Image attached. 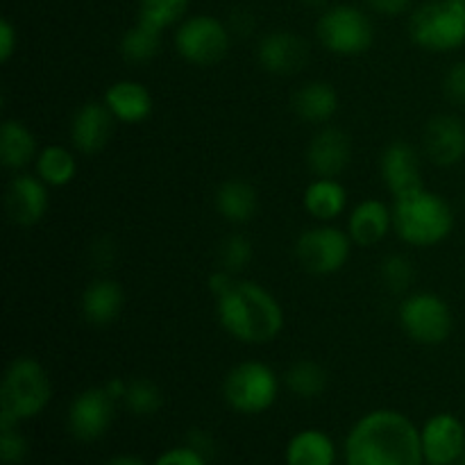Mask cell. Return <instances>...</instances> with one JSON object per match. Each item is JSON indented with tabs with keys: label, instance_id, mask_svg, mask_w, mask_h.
Here are the masks:
<instances>
[{
	"label": "cell",
	"instance_id": "obj_1",
	"mask_svg": "<svg viewBox=\"0 0 465 465\" xmlns=\"http://www.w3.org/2000/svg\"><path fill=\"white\" fill-rule=\"evenodd\" d=\"M348 465H422L420 431L404 413L371 411L350 430L345 440Z\"/></svg>",
	"mask_w": 465,
	"mask_h": 465
},
{
	"label": "cell",
	"instance_id": "obj_2",
	"mask_svg": "<svg viewBox=\"0 0 465 465\" xmlns=\"http://www.w3.org/2000/svg\"><path fill=\"white\" fill-rule=\"evenodd\" d=\"M216 316L227 334L248 345L271 343L284 330L280 300L257 282H236L230 293L216 300Z\"/></svg>",
	"mask_w": 465,
	"mask_h": 465
},
{
	"label": "cell",
	"instance_id": "obj_3",
	"mask_svg": "<svg viewBox=\"0 0 465 465\" xmlns=\"http://www.w3.org/2000/svg\"><path fill=\"white\" fill-rule=\"evenodd\" d=\"M393 230L413 248H431L452 234L454 212L445 198L425 186L400 195L393 203Z\"/></svg>",
	"mask_w": 465,
	"mask_h": 465
},
{
	"label": "cell",
	"instance_id": "obj_4",
	"mask_svg": "<svg viewBox=\"0 0 465 465\" xmlns=\"http://www.w3.org/2000/svg\"><path fill=\"white\" fill-rule=\"evenodd\" d=\"M50 398L53 384L45 368L35 357H16L5 371L0 386V427L39 416Z\"/></svg>",
	"mask_w": 465,
	"mask_h": 465
},
{
	"label": "cell",
	"instance_id": "obj_5",
	"mask_svg": "<svg viewBox=\"0 0 465 465\" xmlns=\"http://www.w3.org/2000/svg\"><path fill=\"white\" fill-rule=\"evenodd\" d=\"M413 44L430 53H450L465 44V0H427L409 21Z\"/></svg>",
	"mask_w": 465,
	"mask_h": 465
},
{
	"label": "cell",
	"instance_id": "obj_6",
	"mask_svg": "<svg viewBox=\"0 0 465 465\" xmlns=\"http://www.w3.org/2000/svg\"><path fill=\"white\" fill-rule=\"evenodd\" d=\"M280 395V377L263 361H241L223 381V398L234 411L257 416L271 409Z\"/></svg>",
	"mask_w": 465,
	"mask_h": 465
},
{
	"label": "cell",
	"instance_id": "obj_7",
	"mask_svg": "<svg viewBox=\"0 0 465 465\" xmlns=\"http://www.w3.org/2000/svg\"><path fill=\"white\" fill-rule=\"evenodd\" d=\"M316 35L322 48L339 57H357L372 45L375 27L371 16L354 5H331L321 14Z\"/></svg>",
	"mask_w": 465,
	"mask_h": 465
},
{
	"label": "cell",
	"instance_id": "obj_8",
	"mask_svg": "<svg viewBox=\"0 0 465 465\" xmlns=\"http://www.w3.org/2000/svg\"><path fill=\"white\" fill-rule=\"evenodd\" d=\"M400 327L411 341L420 345H440L450 339L454 327L450 304L440 295L411 293L400 304Z\"/></svg>",
	"mask_w": 465,
	"mask_h": 465
},
{
	"label": "cell",
	"instance_id": "obj_9",
	"mask_svg": "<svg viewBox=\"0 0 465 465\" xmlns=\"http://www.w3.org/2000/svg\"><path fill=\"white\" fill-rule=\"evenodd\" d=\"M230 27L212 14L184 18L175 30V50L182 59L195 66L218 64L230 50Z\"/></svg>",
	"mask_w": 465,
	"mask_h": 465
},
{
	"label": "cell",
	"instance_id": "obj_10",
	"mask_svg": "<svg viewBox=\"0 0 465 465\" xmlns=\"http://www.w3.org/2000/svg\"><path fill=\"white\" fill-rule=\"evenodd\" d=\"M352 239L339 227L318 225L304 230L295 241V259L312 275H334L348 263Z\"/></svg>",
	"mask_w": 465,
	"mask_h": 465
},
{
	"label": "cell",
	"instance_id": "obj_11",
	"mask_svg": "<svg viewBox=\"0 0 465 465\" xmlns=\"http://www.w3.org/2000/svg\"><path fill=\"white\" fill-rule=\"evenodd\" d=\"M116 404L118 402L107 393L104 386L82 391L68 407V431L77 440H84V443L98 440L100 436L107 434Z\"/></svg>",
	"mask_w": 465,
	"mask_h": 465
},
{
	"label": "cell",
	"instance_id": "obj_12",
	"mask_svg": "<svg viewBox=\"0 0 465 465\" xmlns=\"http://www.w3.org/2000/svg\"><path fill=\"white\" fill-rule=\"evenodd\" d=\"M422 454L430 465H452L465 454V427L452 413H436L420 430Z\"/></svg>",
	"mask_w": 465,
	"mask_h": 465
},
{
	"label": "cell",
	"instance_id": "obj_13",
	"mask_svg": "<svg viewBox=\"0 0 465 465\" xmlns=\"http://www.w3.org/2000/svg\"><path fill=\"white\" fill-rule=\"evenodd\" d=\"M48 184L39 180L36 175H21L12 177L5 191V209H7L12 223L21 227H32L45 216L48 212Z\"/></svg>",
	"mask_w": 465,
	"mask_h": 465
},
{
	"label": "cell",
	"instance_id": "obj_14",
	"mask_svg": "<svg viewBox=\"0 0 465 465\" xmlns=\"http://www.w3.org/2000/svg\"><path fill=\"white\" fill-rule=\"evenodd\" d=\"M380 171L381 180H384L386 189L393 193V198L425 186L422 184L420 159H418L416 148L407 141H393V143L386 145L380 159Z\"/></svg>",
	"mask_w": 465,
	"mask_h": 465
},
{
	"label": "cell",
	"instance_id": "obj_15",
	"mask_svg": "<svg viewBox=\"0 0 465 465\" xmlns=\"http://www.w3.org/2000/svg\"><path fill=\"white\" fill-rule=\"evenodd\" d=\"M425 154L436 166L450 168L457 166L465 157V125L461 118L452 114H440L434 116L425 127L422 136Z\"/></svg>",
	"mask_w": 465,
	"mask_h": 465
},
{
	"label": "cell",
	"instance_id": "obj_16",
	"mask_svg": "<svg viewBox=\"0 0 465 465\" xmlns=\"http://www.w3.org/2000/svg\"><path fill=\"white\" fill-rule=\"evenodd\" d=\"M257 57L259 64L272 75H293L307 64L309 48L295 32L275 30L259 41Z\"/></svg>",
	"mask_w": 465,
	"mask_h": 465
},
{
	"label": "cell",
	"instance_id": "obj_17",
	"mask_svg": "<svg viewBox=\"0 0 465 465\" xmlns=\"http://www.w3.org/2000/svg\"><path fill=\"white\" fill-rule=\"evenodd\" d=\"M352 159V141L339 127H322L307 150V166L316 177H339Z\"/></svg>",
	"mask_w": 465,
	"mask_h": 465
},
{
	"label": "cell",
	"instance_id": "obj_18",
	"mask_svg": "<svg viewBox=\"0 0 465 465\" xmlns=\"http://www.w3.org/2000/svg\"><path fill=\"white\" fill-rule=\"evenodd\" d=\"M114 114L104 103H86L73 114L71 141L77 153L95 154L109 143L114 132Z\"/></svg>",
	"mask_w": 465,
	"mask_h": 465
},
{
	"label": "cell",
	"instance_id": "obj_19",
	"mask_svg": "<svg viewBox=\"0 0 465 465\" xmlns=\"http://www.w3.org/2000/svg\"><path fill=\"white\" fill-rule=\"evenodd\" d=\"M391 230H393V207L375 198L359 203L348 218L350 239L363 248L381 243Z\"/></svg>",
	"mask_w": 465,
	"mask_h": 465
},
{
	"label": "cell",
	"instance_id": "obj_20",
	"mask_svg": "<svg viewBox=\"0 0 465 465\" xmlns=\"http://www.w3.org/2000/svg\"><path fill=\"white\" fill-rule=\"evenodd\" d=\"M103 103L114 114L116 123L136 125L153 114V94L136 80H118L104 91Z\"/></svg>",
	"mask_w": 465,
	"mask_h": 465
},
{
	"label": "cell",
	"instance_id": "obj_21",
	"mask_svg": "<svg viewBox=\"0 0 465 465\" xmlns=\"http://www.w3.org/2000/svg\"><path fill=\"white\" fill-rule=\"evenodd\" d=\"M123 304H125V293L116 280L100 277L94 280L82 293V316L89 325L107 327L121 316Z\"/></svg>",
	"mask_w": 465,
	"mask_h": 465
},
{
	"label": "cell",
	"instance_id": "obj_22",
	"mask_svg": "<svg viewBox=\"0 0 465 465\" xmlns=\"http://www.w3.org/2000/svg\"><path fill=\"white\" fill-rule=\"evenodd\" d=\"M213 204L221 218H225L232 225H243V223L252 221L259 207V195L250 182L241 180V177H230L223 182L213 195Z\"/></svg>",
	"mask_w": 465,
	"mask_h": 465
},
{
	"label": "cell",
	"instance_id": "obj_23",
	"mask_svg": "<svg viewBox=\"0 0 465 465\" xmlns=\"http://www.w3.org/2000/svg\"><path fill=\"white\" fill-rule=\"evenodd\" d=\"M302 204L309 216L321 223L336 221L348 207V189L339 182V177H316L304 189Z\"/></svg>",
	"mask_w": 465,
	"mask_h": 465
},
{
	"label": "cell",
	"instance_id": "obj_24",
	"mask_svg": "<svg viewBox=\"0 0 465 465\" xmlns=\"http://www.w3.org/2000/svg\"><path fill=\"white\" fill-rule=\"evenodd\" d=\"M339 109V94L330 82L312 80L293 94V112L304 123H327Z\"/></svg>",
	"mask_w": 465,
	"mask_h": 465
},
{
	"label": "cell",
	"instance_id": "obj_25",
	"mask_svg": "<svg viewBox=\"0 0 465 465\" xmlns=\"http://www.w3.org/2000/svg\"><path fill=\"white\" fill-rule=\"evenodd\" d=\"M39 154L36 136L21 121H5L0 127V162L9 171H23Z\"/></svg>",
	"mask_w": 465,
	"mask_h": 465
},
{
	"label": "cell",
	"instance_id": "obj_26",
	"mask_svg": "<svg viewBox=\"0 0 465 465\" xmlns=\"http://www.w3.org/2000/svg\"><path fill=\"white\" fill-rule=\"evenodd\" d=\"M336 448L327 434L318 430H304L291 439L286 448L289 465H334Z\"/></svg>",
	"mask_w": 465,
	"mask_h": 465
},
{
	"label": "cell",
	"instance_id": "obj_27",
	"mask_svg": "<svg viewBox=\"0 0 465 465\" xmlns=\"http://www.w3.org/2000/svg\"><path fill=\"white\" fill-rule=\"evenodd\" d=\"M36 177H39L44 184L54 186V189H62V186L71 184L75 180L77 173V162L75 154L71 153L64 145H45L39 150L35 159Z\"/></svg>",
	"mask_w": 465,
	"mask_h": 465
},
{
	"label": "cell",
	"instance_id": "obj_28",
	"mask_svg": "<svg viewBox=\"0 0 465 465\" xmlns=\"http://www.w3.org/2000/svg\"><path fill=\"white\" fill-rule=\"evenodd\" d=\"M284 384L295 398L313 400L325 393L327 384H330V375L313 359H300L293 366H289L284 375Z\"/></svg>",
	"mask_w": 465,
	"mask_h": 465
},
{
	"label": "cell",
	"instance_id": "obj_29",
	"mask_svg": "<svg viewBox=\"0 0 465 465\" xmlns=\"http://www.w3.org/2000/svg\"><path fill=\"white\" fill-rule=\"evenodd\" d=\"M121 54L123 59L132 64H145L153 57H157L162 48V30L148 25V23L136 21L125 35L121 36Z\"/></svg>",
	"mask_w": 465,
	"mask_h": 465
},
{
	"label": "cell",
	"instance_id": "obj_30",
	"mask_svg": "<svg viewBox=\"0 0 465 465\" xmlns=\"http://www.w3.org/2000/svg\"><path fill=\"white\" fill-rule=\"evenodd\" d=\"M123 404H125V409L132 416L150 418L163 407V393L153 380H148V377H136V380L127 381Z\"/></svg>",
	"mask_w": 465,
	"mask_h": 465
},
{
	"label": "cell",
	"instance_id": "obj_31",
	"mask_svg": "<svg viewBox=\"0 0 465 465\" xmlns=\"http://www.w3.org/2000/svg\"><path fill=\"white\" fill-rule=\"evenodd\" d=\"M191 0H139V18L136 21L148 23L157 30L175 25L189 9Z\"/></svg>",
	"mask_w": 465,
	"mask_h": 465
},
{
	"label": "cell",
	"instance_id": "obj_32",
	"mask_svg": "<svg viewBox=\"0 0 465 465\" xmlns=\"http://www.w3.org/2000/svg\"><path fill=\"white\" fill-rule=\"evenodd\" d=\"M380 275L386 289L393 291V293H402L416 280V268H413L411 259L404 257V254H391L381 262Z\"/></svg>",
	"mask_w": 465,
	"mask_h": 465
},
{
	"label": "cell",
	"instance_id": "obj_33",
	"mask_svg": "<svg viewBox=\"0 0 465 465\" xmlns=\"http://www.w3.org/2000/svg\"><path fill=\"white\" fill-rule=\"evenodd\" d=\"M254 257V248L250 243L248 236L243 234H230L218 248V262H221V268L230 272H241Z\"/></svg>",
	"mask_w": 465,
	"mask_h": 465
},
{
	"label": "cell",
	"instance_id": "obj_34",
	"mask_svg": "<svg viewBox=\"0 0 465 465\" xmlns=\"http://www.w3.org/2000/svg\"><path fill=\"white\" fill-rule=\"evenodd\" d=\"M27 440L18 425L0 427V461L5 465H21L27 457Z\"/></svg>",
	"mask_w": 465,
	"mask_h": 465
},
{
	"label": "cell",
	"instance_id": "obj_35",
	"mask_svg": "<svg viewBox=\"0 0 465 465\" xmlns=\"http://www.w3.org/2000/svg\"><path fill=\"white\" fill-rule=\"evenodd\" d=\"M443 91L452 103L465 104V62H454L443 77Z\"/></svg>",
	"mask_w": 465,
	"mask_h": 465
},
{
	"label": "cell",
	"instance_id": "obj_36",
	"mask_svg": "<svg viewBox=\"0 0 465 465\" xmlns=\"http://www.w3.org/2000/svg\"><path fill=\"white\" fill-rule=\"evenodd\" d=\"M154 465H207V459L184 445V448H173L163 452Z\"/></svg>",
	"mask_w": 465,
	"mask_h": 465
},
{
	"label": "cell",
	"instance_id": "obj_37",
	"mask_svg": "<svg viewBox=\"0 0 465 465\" xmlns=\"http://www.w3.org/2000/svg\"><path fill=\"white\" fill-rule=\"evenodd\" d=\"M186 445H189L191 450H195L200 457L207 459V461L213 457V454H216V450H218L216 439H213V436L204 430H191L189 436H186Z\"/></svg>",
	"mask_w": 465,
	"mask_h": 465
},
{
	"label": "cell",
	"instance_id": "obj_38",
	"mask_svg": "<svg viewBox=\"0 0 465 465\" xmlns=\"http://www.w3.org/2000/svg\"><path fill=\"white\" fill-rule=\"evenodd\" d=\"M236 282L239 280L234 277V272L225 271V268H218V271H213L212 275H209V282H207L209 293H212L216 300L223 298V295L230 293V291L234 289Z\"/></svg>",
	"mask_w": 465,
	"mask_h": 465
},
{
	"label": "cell",
	"instance_id": "obj_39",
	"mask_svg": "<svg viewBox=\"0 0 465 465\" xmlns=\"http://www.w3.org/2000/svg\"><path fill=\"white\" fill-rule=\"evenodd\" d=\"M18 44V35H16V27L12 25V21L3 18L0 21V62L7 64L12 59L14 50H16Z\"/></svg>",
	"mask_w": 465,
	"mask_h": 465
},
{
	"label": "cell",
	"instance_id": "obj_40",
	"mask_svg": "<svg viewBox=\"0 0 465 465\" xmlns=\"http://www.w3.org/2000/svg\"><path fill=\"white\" fill-rule=\"evenodd\" d=\"M366 3L372 12L381 14V16H400L411 9L413 0H366Z\"/></svg>",
	"mask_w": 465,
	"mask_h": 465
},
{
	"label": "cell",
	"instance_id": "obj_41",
	"mask_svg": "<svg viewBox=\"0 0 465 465\" xmlns=\"http://www.w3.org/2000/svg\"><path fill=\"white\" fill-rule=\"evenodd\" d=\"M107 465H145V463L136 457H116V459H112Z\"/></svg>",
	"mask_w": 465,
	"mask_h": 465
},
{
	"label": "cell",
	"instance_id": "obj_42",
	"mask_svg": "<svg viewBox=\"0 0 465 465\" xmlns=\"http://www.w3.org/2000/svg\"><path fill=\"white\" fill-rule=\"evenodd\" d=\"M302 5H307V7H325L327 0H300Z\"/></svg>",
	"mask_w": 465,
	"mask_h": 465
},
{
	"label": "cell",
	"instance_id": "obj_43",
	"mask_svg": "<svg viewBox=\"0 0 465 465\" xmlns=\"http://www.w3.org/2000/svg\"><path fill=\"white\" fill-rule=\"evenodd\" d=\"M461 465H465V454L461 457Z\"/></svg>",
	"mask_w": 465,
	"mask_h": 465
}]
</instances>
